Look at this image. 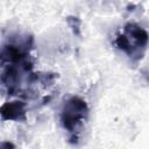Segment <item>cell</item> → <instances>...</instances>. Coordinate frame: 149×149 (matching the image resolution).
Masks as SVG:
<instances>
[{"instance_id":"3","label":"cell","mask_w":149,"mask_h":149,"mask_svg":"<svg viewBox=\"0 0 149 149\" xmlns=\"http://www.w3.org/2000/svg\"><path fill=\"white\" fill-rule=\"evenodd\" d=\"M2 120H24L26 119V106L22 101H9L1 106Z\"/></svg>"},{"instance_id":"2","label":"cell","mask_w":149,"mask_h":149,"mask_svg":"<svg viewBox=\"0 0 149 149\" xmlns=\"http://www.w3.org/2000/svg\"><path fill=\"white\" fill-rule=\"evenodd\" d=\"M88 107L86 102L79 97H71L68 99L61 112V123L70 134V139L74 142L78 139L79 129L87 119Z\"/></svg>"},{"instance_id":"4","label":"cell","mask_w":149,"mask_h":149,"mask_svg":"<svg viewBox=\"0 0 149 149\" xmlns=\"http://www.w3.org/2000/svg\"><path fill=\"white\" fill-rule=\"evenodd\" d=\"M68 23L72 28L73 33L77 34V35H79V28H80V21H79V19L76 17V16H70V17H68Z\"/></svg>"},{"instance_id":"1","label":"cell","mask_w":149,"mask_h":149,"mask_svg":"<svg viewBox=\"0 0 149 149\" xmlns=\"http://www.w3.org/2000/svg\"><path fill=\"white\" fill-rule=\"evenodd\" d=\"M149 42L148 33L136 23H127L123 31L115 38V45L129 58L139 61L142 58Z\"/></svg>"}]
</instances>
